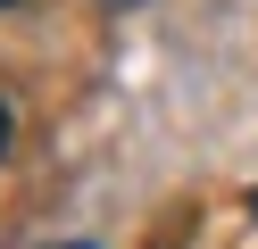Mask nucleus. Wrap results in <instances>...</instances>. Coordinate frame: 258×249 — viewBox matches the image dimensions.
Returning <instances> with one entry per match:
<instances>
[{
	"mask_svg": "<svg viewBox=\"0 0 258 249\" xmlns=\"http://www.w3.org/2000/svg\"><path fill=\"white\" fill-rule=\"evenodd\" d=\"M58 249H92V241H58Z\"/></svg>",
	"mask_w": 258,
	"mask_h": 249,
	"instance_id": "obj_2",
	"label": "nucleus"
},
{
	"mask_svg": "<svg viewBox=\"0 0 258 249\" xmlns=\"http://www.w3.org/2000/svg\"><path fill=\"white\" fill-rule=\"evenodd\" d=\"M0 158H9V100H0Z\"/></svg>",
	"mask_w": 258,
	"mask_h": 249,
	"instance_id": "obj_1",
	"label": "nucleus"
},
{
	"mask_svg": "<svg viewBox=\"0 0 258 249\" xmlns=\"http://www.w3.org/2000/svg\"><path fill=\"white\" fill-rule=\"evenodd\" d=\"M0 9H17V0H0Z\"/></svg>",
	"mask_w": 258,
	"mask_h": 249,
	"instance_id": "obj_3",
	"label": "nucleus"
},
{
	"mask_svg": "<svg viewBox=\"0 0 258 249\" xmlns=\"http://www.w3.org/2000/svg\"><path fill=\"white\" fill-rule=\"evenodd\" d=\"M250 216H258V199H250Z\"/></svg>",
	"mask_w": 258,
	"mask_h": 249,
	"instance_id": "obj_4",
	"label": "nucleus"
},
{
	"mask_svg": "<svg viewBox=\"0 0 258 249\" xmlns=\"http://www.w3.org/2000/svg\"><path fill=\"white\" fill-rule=\"evenodd\" d=\"M108 9H117V0H108Z\"/></svg>",
	"mask_w": 258,
	"mask_h": 249,
	"instance_id": "obj_5",
	"label": "nucleus"
}]
</instances>
